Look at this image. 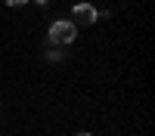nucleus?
<instances>
[{
	"label": "nucleus",
	"mask_w": 155,
	"mask_h": 136,
	"mask_svg": "<svg viewBox=\"0 0 155 136\" xmlns=\"http://www.w3.org/2000/svg\"><path fill=\"white\" fill-rule=\"evenodd\" d=\"M47 59L50 62H62V59H65V49H62V46H47Z\"/></svg>",
	"instance_id": "7ed1b4c3"
},
{
	"label": "nucleus",
	"mask_w": 155,
	"mask_h": 136,
	"mask_svg": "<svg viewBox=\"0 0 155 136\" xmlns=\"http://www.w3.org/2000/svg\"><path fill=\"white\" fill-rule=\"evenodd\" d=\"M74 37H78V28H74L71 22H62V19H59V22H53V25H50L47 43H50V46H68Z\"/></svg>",
	"instance_id": "f257e3e1"
},
{
	"label": "nucleus",
	"mask_w": 155,
	"mask_h": 136,
	"mask_svg": "<svg viewBox=\"0 0 155 136\" xmlns=\"http://www.w3.org/2000/svg\"><path fill=\"white\" fill-rule=\"evenodd\" d=\"M34 3H41V6H44V3H47V0H34Z\"/></svg>",
	"instance_id": "39448f33"
},
{
	"label": "nucleus",
	"mask_w": 155,
	"mask_h": 136,
	"mask_svg": "<svg viewBox=\"0 0 155 136\" xmlns=\"http://www.w3.org/2000/svg\"><path fill=\"white\" fill-rule=\"evenodd\" d=\"M78 136H90V133H78Z\"/></svg>",
	"instance_id": "423d86ee"
},
{
	"label": "nucleus",
	"mask_w": 155,
	"mask_h": 136,
	"mask_svg": "<svg viewBox=\"0 0 155 136\" xmlns=\"http://www.w3.org/2000/svg\"><path fill=\"white\" fill-rule=\"evenodd\" d=\"M96 22V6L90 3H74L71 6V25L78 28V25H93Z\"/></svg>",
	"instance_id": "f03ea898"
},
{
	"label": "nucleus",
	"mask_w": 155,
	"mask_h": 136,
	"mask_svg": "<svg viewBox=\"0 0 155 136\" xmlns=\"http://www.w3.org/2000/svg\"><path fill=\"white\" fill-rule=\"evenodd\" d=\"M6 3H9V6H25L28 0H6Z\"/></svg>",
	"instance_id": "20e7f679"
}]
</instances>
